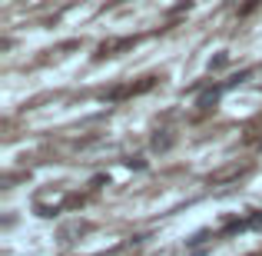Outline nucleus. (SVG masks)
<instances>
[{"mask_svg": "<svg viewBox=\"0 0 262 256\" xmlns=\"http://www.w3.org/2000/svg\"><path fill=\"white\" fill-rule=\"evenodd\" d=\"M256 256H262V253H256Z\"/></svg>", "mask_w": 262, "mask_h": 256, "instance_id": "f03ea898", "label": "nucleus"}, {"mask_svg": "<svg viewBox=\"0 0 262 256\" xmlns=\"http://www.w3.org/2000/svg\"><path fill=\"white\" fill-rule=\"evenodd\" d=\"M136 40H129V37H123V40H106V44H100V53L96 57H116V50H129Z\"/></svg>", "mask_w": 262, "mask_h": 256, "instance_id": "f257e3e1", "label": "nucleus"}]
</instances>
